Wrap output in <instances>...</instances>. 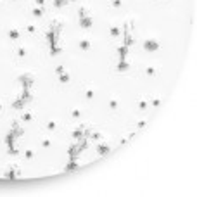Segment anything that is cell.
Segmentation results:
<instances>
[{"mask_svg": "<svg viewBox=\"0 0 197 197\" xmlns=\"http://www.w3.org/2000/svg\"><path fill=\"white\" fill-rule=\"evenodd\" d=\"M4 176L9 178V180H16L17 176H21V169L17 164H7V168L4 171Z\"/></svg>", "mask_w": 197, "mask_h": 197, "instance_id": "obj_1", "label": "cell"}, {"mask_svg": "<svg viewBox=\"0 0 197 197\" xmlns=\"http://www.w3.org/2000/svg\"><path fill=\"white\" fill-rule=\"evenodd\" d=\"M19 81L23 83V88H31V85L35 81V74L33 73H23L19 76Z\"/></svg>", "mask_w": 197, "mask_h": 197, "instance_id": "obj_2", "label": "cell"}, {"mask_svg": "<svg viewBox=\"0 0 197 197\" xmlns=\"http://www.w3.org/2000/svg\"><path fill=\"white\" fill-rule=\"evenodd\" d=\"M142 47L147 50V52H154V50L159 49V42H157L156 38H147V40H144Z\"/></svg>", "mask_w": 197, "mask_h": 197, "instance_id": "obj_3", "label": "cell"}, {"mask_svg": "<svg viewBox=\"0 0 197 197\" xmlns=\"http://www.w3.org/2000/svg\"><path fill=\"white\" fill-rule=\"evenodd\" d=\"M11 128H12V135H14L16 138H17V137H21V135L24 133V128L19 126V121H17V120H14L12 123H11Z\"/></svg>", "mask_w": 197, "mask_h": 197, "instance_id": "obj_4", "label": "cell"}, {"mask_svg": "<svg viewBox=\"0 0 197 197\" xmlns=\"http://www.w3.org/2000/svg\"><path fill=\"white\" fill-rule=\"evenodd\" d=\"M137 106H138V109H140V111H145V109L150 106V97H149V95H145V97H140L138 100H137Z\"/></svg>", "mask_w": 197, "mask_h": 197, "instance_id": "obj_5", "label": "cell"}, {"mask_svg": "<svg viewBox=\"0 0 197 197\" xmlns=\"http://www.w3.org/2000/svg\"><path fill=\"white\" fill-rule=\"evenodd\" d=\"M130 66H132V62H130V59L128 57H125V59H120V64H118V71H128L130 69Z\"/></svg>", "mask_w": 197, "mask_h": 197, "instance_id": "obj_6", "label": "cell"}, {"mask_svg": "<svg viewBox=\"0 0 197 197\" xmlns=\"http://www.w3.org/2000/svg\"><path fill=\"white\" fill-rule=\"evenodd\" d=\"M92 24H93V17H92V16H86V17H81V19H80V26L85 28V29L92 28Z\"/></svg>", "mask_w": 197, "mask_h": 197, "instance_id": "obj_7", "label": "cell"}, {"mask_svg": "<svg viewBox=\"0 0 197 197\" xmlns=\"http://www.w3.org/2000/svg\"><path fill=\"white\" fill-rule=\"evenodd\" d=\"M97 152L100 156H104V154H107V152H111V147H109L107 144H104V142H98L97 144Z\"/></svg>", "mask_w": 197, "mask_h": 197, "instance_id": "obj_8", "label": "cell"}, {"mask_svg": "<svg viewBox=\"0 0 197 197\" xmlns=\"http://www.w3.org/2000/svg\"><path fill=\"white\" fill-rule=\"evenodd\" d=\"M85 128H86L85 125H78V128L74 130V132H73V133H71V135H73V138H76V140H78V138L85 137V133H83V132H85Z\"/></svg>", "mask_w": 197, "mask_h": 197, "instance_id": "obj_9", "label": "cell"}, {"mask_svg": "<svg viewBox=\"0 0 197 197\" xmlns=\"http://www.w3.org/2000/svg\"><path fill=\"white\" fill-rule=\"evenodd\" d=\"M19 36H21V31H19V28L12 26V28L9 29V38H11V40H19Z\"/></svg>", "mask_w": 197, "mask_h": 197, "instance_id": "obj_10", "label": "cell"}, {"mask_svg": "<svg viewBox=\"0 0 197 197\" xmlns=\"http://www.w3.org/2000/svg\"><path fill=\"white\" fill-rule=\"evenodd\" d=\"M78 47H80L81 50H90L92 49V43H90L88 38H81V40L78 42Z\"/></svg>", "mask_w": 197, "mask_h": 197, "instance_id": "obj_11", "label": "cell"}, {"mask_svg": "<svg viewBox=\"0 0 197 197\" xmlns=\"http://www.w3.org/2000/svg\"><path fill=\"white\" fill-rule=\"evenodd\" d=\"M123 43L126 45V47H130V45H133L135 43V38L132 33H123Z\"/></svg>", "mask_w": 197, "mask_h": 197, "instance_id": "obj_12", "label": "cell"}, {"mask_svg": "<svg viewBox=\"0 0 197 197\" xmlns=\"http://www.w3.org/2000/svg\"><path fill=\"white\" fill-rule=\"evenodd\" d=\"M16 56L17 57L28 56V47H26V45H17V47H16Z\"/></svg>", "mask_w": 197, "mask_h": 197, "instance_id": "obj_13", "label": "cell"}, {"mask_svg": "<svg viewBox=\"0 0 197 197\" xmlns=\"http://www.w3.org/2000/svg\"><path fill=\"white\" fill-rule=\"evenodd\" d=\"M109 33H111V36H114V38H120V36L123 35L121 26H111V28H109Z\"/></svg>", "mask_w": 197, "mask_h": 197, "instance_id": "obj_14", "label": "cell"}, {"mask_svg": "<svg viewBox=\"0 0 197 197\" xmlns=\"http://www.w3.org/2000/svg\"><path fill=\"white\" fill-rule=\"evenodd\" d=\"M24 104H26V102H24L21 97L16 98V100H12V109H16V111H21L23 107H24Z\"/></svg>", "mask_w": 197, "mask_h": 197, "instance_id": "obj_15", "label": "cell"}, {"mask_svg": "<svg viewBox=\"0 0 197 197\" xmlns=\"http://www.w3.org/2000/svg\"><path fill=\"white\" fill-rule=\"evenodd\" d=\"M118 56H120V59H125L128 56V47L125 43H121L120 47H118Z\"/></svg>", "mask_w": 197, "mask_h": 197, "instance_id": "obj_16", "label": "cell"}, {"mask_svg": "<svg viewBox=\"0 0 197 197\" xmlns=\"http://www.w3.org/2000/svg\"><path fill=\"white\" fill-rule=\"evenodd\" d=\"M80 168V164H78L76 157L74 159H69V162H68V166H66V171H74V169Z\"/></svg>", "mask_w": 197, "mask_h": 197, "instance_id": "obj_17", "label": "cell"}, {"mask_svg": "<svg viewBox=\"0 0 197 197\" xmlns=\"http://www.w3.org/2000/svg\"><path fill=\"white\" fill-rule=\"evenodd\" d=\"M21 98L24 100V102H31V100H33V95H31L29 88H23V95H21Z\"/></svg>", "mask_w": 197, "mask_h": 197, "instance_id": "obj_18", "label": "cell"}, {"mask_svg": "<svg viewBox=\"0 0 197 197\" xmlns=\"http://www.w3.org/2000/svg\"><path fill=\"white\" fill-rule=\"evenodd\" d=\"M93 97H95V88H93V86H86V88H85V98L92 100Z\"/></svg>", "mask_w": 197, "mask_h": 197, "instance_id": "obj_19", "label": "cell"}, {"mask_svg": "<svg viewBox=\"0 0 197 197\" xmlns=\"http://www.w3.org/2000/svg\"><path fill=\"white\" fill-rule=\"evenodd\" d=\"M31 14L35 16V17H42V16L45 14V11H43V7H38V5H35V7L31 9Z\"/></svg>", "mask_w": 197, "mask_h": 197, "instance_id": "obj_20", "label": "cell"}, {"mask_svg": "<svg viewBox=\"0 0 197 197\" xmlns=\"http://www.w3.org/2000/svg\"><path fill=\"white\" fill-rule=\"evenodd\" d=\"M78 150H80V147H78V144L76 145H71L69 150H68V154H69V159H74L78 156Z\"/></svg>", "mask_w": 197, "mask_h": 197, "instance_id": "obj_21", "label": "cell"}, {"mask_svg": "<svg viewBox=\"0 0 197 197\" xmlns=\"http://www.w3.org/2000/svg\"><path fill=\"white\" fill-rule=\"evenodd\" d=\"M61 52H62V47H61V45H57V43L50 45V54H52V56H57V54H61Z\"/></svg>", "mask_w": 197, "mask_h": 197, "instance_id": "obj_22", "label": "cell"}, {"mask_svg": "<svg viewBox=\"0 0 197 197\" xmlns=\"http://www.w3.org/2000/svg\"><path fill=\"white\" fill-rule=\"evenodd\" d=\"M109 107H111L113 111H116V109L120 107V100H118L116 97H111V100H109Z\"/></svg>", "mask_w": 197, "mask_h": 197, "instance_id": "obj_23", "label": "cell"}, {"mask_svg": "<svg viewBox=\"0 0 197 197\" xmlns=\"http://www.w3.org/2000/svg\"><path fill=\"white\" fill-rule=\"evenodd\" d=\"M78 16H80V19H81V17H86V16H90V11H88V7H80V11H78Z\"/></svg>", "mask_w": 197, "mask_h": 197, "instance_id": "obj_24", "label": "cell"}, {"mask_svg": "<svg viewBox=\"0 0 197 197\" xmlns=\"http://www.w3.org/2000/svg\"><path fill=\"white\" fill-rule=\"evenodd\" d=\"M21 120L26 121V123H28V121H31V120H33V113H31V111H24V113H23V116H21Z\"/></svg>", "mask_w": 197, "mask_h": 197, "instance_id": "obj_25", "label": "cell"}, {"mask_svg": "<svg viewBox=\"0 0 197 197\" xmlns=\"http://www.w3.org/2000/svg\"><path fill=\"white\" fill-rule=\"evenodd\" d=\"M90 138L95 140V142H100L102 140V133H100V132H90Z\"/></svg>", "mask_w": 197, "mask_h": 197, "instance_id": "obj_26", "label": "cell"}, {"mask_svg": "<svg viewBox=\"0 0 197 197\" xmlns=\"http://www.w3.org/2000/svg\"><path fill=\"white\" fill-rule=\"evenodd\" d=\"M69 80H71V76H69V73H68V71L62 73V74H59V81H61V83H68Z\"/></svg>", "mask_w": 197, "mask_h": 197, "instance_id": "obj_27", "label": "cell"}, {"mask_svg": "<svg viewBox=\"0 0 197 197\" xmlns=\"http://www.w3.org/2000/svg\"><path fill=\"white\" fill-rule=\"evenodd\" d=\"M57 128V121L56 120H50L49 123H47V130H50V132H54Z\"/></svg>", "mask_w": 197, "mask_h": 197, "instance_id": "obj_28", "label": "cell"}, {"mask_svg": "<svg viewBox=\"0 0 197 197\" xmlns=\"http://www.w3.org/2000/svg\"><path fill=\"white\" fill-rule=\"evenodd\" d=\"M150 106H152V107H159V106H161V97L150 98Z\"/></svg>", "mask_w": 197, "mask_h": 197, "instance_id": "obj_29", "label": "cell"}, {"mask_svg": "<svg viewBox=\"0 0 197 197\" xmlns=\"http://www.w3.org/2000/svg\"><path fill=\"white\" fill-rule=\"evenodd\" d=\"M145 74H147V76H154L156 74V68L154 66H147V68H145Z\"/></svg>", "mask_w": 197, "mask_h": 197, "instance_id": "obj_30", "label": "cell"}, {"mask_svg": "<svg viewBox=\"0 0 197 197\" xmlns=\"http://www.w3.org/2000/svg\"><path fill=\"white\" fill-rule=\"evenodd\" d=\"M50 145H52V140H50L49 137H45V138H42V147H45V149H49Z\"/></svg>", "mask_w": 197, "mask_h": 197, "instance_id": "obj_31", "label": "cell"}, {"mask_svg": "<svg viewBox=\"0 0 197 197\" xmlns=\"http://www.w3.org/2000/svg\"><path fill=\"white\" fill-rule=\"evenodd\" d=\"M24 157H26V159H33V157H35V150H33V149H28V150L24 152Z\"/></svg>", "mask_w": 197, "mask_h": 197, "instance_id": "obj_32", "label": "cell"}, {"mask_svg": "<svg viewBox=\"0 0 197 197\" xmlns=\"http://www.w3.org/2000/svg\"><path fill=\"white\" fill-rule=\"evenodd\" d=\"M68 2H69V0H54V7H62Z\"/></svg>", "mask_w": 197, "mask_h": 197, "instance_id": "obj_33", "label": "cell"}, {"mask_svg": "<svg viewBox=\"0 0 197 197\" xmlns=\"http://www.w3.org/2000/svg\"><path fill=\"white\" fill-rule=\"evenodd\" d=\"M111 5H113L114 9H120L121 5H123V0H111Z\"/></svg>", "mask_w": 197, "mask_h": 197, "instance_id": "obj_34", "label": "cell"}, {"mask_svg": "<svg viewBox=\"0 0 197 197\" xmlns=\"http://www.w3.org/2000/svg\"><path fill=\"white\" fill-rule=\"evenodd\" d=\"M71 116H73L74 120H78V118H81V111H80V109H73V111H71Z\"/></svg>", "mask_w": 197, "mask_h": 197, "instance_id": "obj_35", "label": "cell"}, {"mask_svg": "<svg viewBox=\"0 0 197 197\" xmlns=\"http://www.w3.org/2000/svg\"><path fill=\"white\" fill-rule=\"evenodd\" d=\"M145 126H147V120H140L137 123V128H138V130H142V128H145Z\"/></svg>", "mask_w": 197, "mask_h": 197, "instance_id": "obj_36", "label": "cell"}, {"mask_svg": "<svg viewBox=\"0 0 197 197\" xmlns=\"http://www.w3.org/2000/svg\"><path fill=\"white\" fill-rule=\"evenodd\" d=\"M56 73L57 74H62V73H66V68H64L62 64H59V66L56 68Z\"/></svg>", "mask_w": 197, "mask_h": 197, "instance_id": "obj_37", "label": "cell"}, {"mask_svg": "<svg viewBox=\"0 0 197 197\" xmlns=\"http://www.w3.org/2000/svg\"><path fill=\"white\" fill-rule=\"evenodd\" d=\"M26 31H28V33H36V26H35V24H28Z\"/></svg>", "mask_w": 197, "mask_h": 197, "instance_id": "obj_38", "label": "cell"}, {"mask_svg": "<svg viewBox=\"0 0 197 197\" xmlns=\"http://www.w3.org/2000/svg\"><path fill=\"white\" fill-rule=\"evenodd\" d=\"M9 154H12V156H17V154H19V150H17V147H9Z\"/></svg>", "mask_w": 197, "mask_h": 197, "instance_id": "obj_39", "label": "cell"}, {"mask_svg": "<svg viewBox=\"0 0 197 197\" xmlns=\"http://www.w3.org/2000/svg\"><path fill=\"white\" fill-rule=\"evenodd\" d=\"M45 2H47V0H35V5H38V7H43V5H45Z\"/></svg>", "mask_w": 197, "mask_h": 197, "instance_id": "obj_40", "label": "cell"}, {"mask_svg": "<svg viewBox=\"0 0 197 197\" xmlns=\"http://www.w3.org/2000/svg\"><path fill=\"white\" fill-rule=\"evenodd\" d=\"M2 109H4V106H2V102H0V113H2Z\"/></svg>", "mask_w": 197, "mask_h": 197, "instance_id": "obj_41", "label": "cell"}, {"mask_svg": "<svg viewBox=\"0 0 197 197\" xmlns=\"http://www.w3.org/2000/svg\"><path fill=\"white\" fill-rule=\"evenodd\" d=\"M0 5H2V0H0Z\"/></svg>", "mask_w": 197, "mask_h": 197, "instance_id": "obj_42", "label": "cell"}, {"mask_svg": "<svg viewBox=\"0 0 197 197\" xmlns=\"http://www.w3.org/2000/svg\"><path fill=\"white\" fill-rule=\"evenodd\" d=\"M12 2H17V0H12Z\"/></svg>", "mask_w": 197, "mask_h": 197, "instance_id": "obj_43", "label": "cell"}]
</instances>
